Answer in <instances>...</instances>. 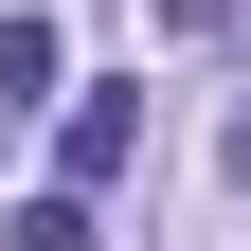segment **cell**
<instances>
[{
	"instance_id": "6da1fadb",
	"label": "cell",
	"mask_w": 251,
	"mask_h": 251,
	"mask_svg": "<svg viewBox=\"0 0 251 251\" xmlns=\"http://www.w3.org/2000/svg\"><path fill=\"white\" fill-rule=\"evenodd\" d=\"M54 162H72V198H90V179H126V162H144V108H126V90H90V108L54 126Z\"/></svg>"
},
{
	"instance_id": "7a4b0ae2",
	"label": "cell",
	"mask_w": 251,
	"mask_h": 251,
	"mask_svg": "<svg viewBox=\"0 0 251 251\" xmlns=\"http://www.w3.org/2000/svg\"><path fill=\"white\" fill-rule=\"evenodd\" d=\"M36 90H54V18L18 0V18H0V108H36Z\"/></svg>"
},
{
	"instance_id": "3957f363",
	"label": "cell",
	"mask_w": 251,
	"mask_h": 251,
	"mask_svg": "<svg viewBox=\"0 0 251 251\" xmlns=\"http://www.w3.org/2000/svg\"><path fill=\"white\" fill-rule=\"evenodd\" d=\"M18 251H108V233H90V198H18Z\"/></svg>"
},
{
	"instance_id": "277c9868",
	"label": "cell",
	"mask_w": 251,
	"mask_h": 251,
	"mask_svg": "<svg viewBox=\"0 0 251 251\" xmlns=\"http://www.w3.org/2000/svg\"><path fill=\"white\" fill-rule=\"evenodd\" d=\"M215 162H233V198H251V90H233V126H215Z\"/></svg>"
},
{
	"instance_id": "5b68a950",
	"label": "cell",
	"mask_w": 251,
	"mask_h": 251,
	"mask_svg": "<svg viewBox=\"0 0 251 251\" xmlns=\"http://www.w3.org/2000/svg\"><path fill=\"white\" fill-rule=\"evenodd\" d=\"M0 144H18V108H0Z\"/></svg>"
}]
</instances>
